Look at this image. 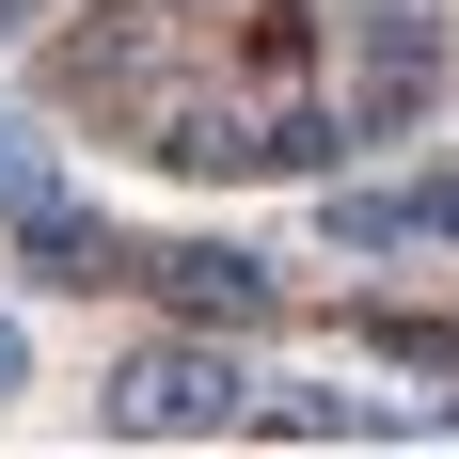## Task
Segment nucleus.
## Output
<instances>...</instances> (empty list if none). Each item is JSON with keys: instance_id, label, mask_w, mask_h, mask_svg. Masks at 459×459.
<instances>
[{"instance_id": "obj_1", "label": "nucleus", "mask_w": 459, "mask_h": 459, "mask_svg": "<svg viewBox=\"0 0 459 459\" xmlns=\"http://www.w3.org/2000/svg\"><path fill=\"white\" fill-rule=\"evenodd\" d=\"M95 428L111 444H222V428H254V380L206 333H159V349H127V365L95 380Z\"/></svg>"}, {"instance_id": "obj_2", "label": "nucleus", "mask_w": 459, "mask_h": 459, "mask_svg": "<svg viewBox=\"0 0 459 459\" xmlns=\"http://www.w3.org/2000/svg\"><path fill=\"white\" fill-rule=\"evenodd\" d=\"M111 285H127V301H175V317H206V333L285 317V285L254 270V254H222V238H127V254H111Z\"/></svg>"}, {"instance_id": "obj_3", "label": "nucleus", "mask_w": 459, "mask_h": 459, "mask_svg": "<svg viewBox=\"0 0 459 459\" xmlns=\"http://www.w3.org/2000/svg\"><path fill=\"white\" fill-rule=\"evenodd\" d=\"M428 95H444V16H412V0H380L365 32H349V127L365 143H412Z\"/></svg>"}, {"instance_id": "obj_4", "label": "nucleus", "mask_w": 459, "mask_h": 459, "mask_svg": "<svg viewBox=\"0 0 459 459\" xmlns=\"http://www.w3.org/2000/svg\"><path fill=\"white\" fill-rule=\"evenodd\" d=\"M459 238V175H412V190H333V254H444Z\"/></svg>"}, {"instance_id": "obj_5", "label": "nucleus", "mask_w": 459, "mask_h": 459, "mask_svg": "<svg viewBox=\"0 0 459 459\" xmlns=\"http://www.w3.org/2000/svg\"><path fill=\"white\" fill-rule=\"evenodd\" d=\"M254 428H270V444H380V396H254Z\"/></svg>"}, {"instance_id": "obj_6", "label": "nucleus", "mask_w": 459, "mask_h": 459, "mask_svg": "<svg viewBox=\"0 0 459 459\" xmlns=\"http://www.w3.org/2000/svg\"><path fill=\"white\" fill-rule=\"evenodd\" d=\"M48 190H64V175H48V143L0 127V222H16V206H48Z\"/></svg>"}, {"instance_id": "obj_7", "label": "nucleus", "mask_w": 459, "mask_h": 459, "mask_svg": "<svg viewBox=\"0 0 459 459\" xmlns=\"http://www.w3.org/2000/svg\"><path fill=\"white\" fill-rule=\"evenodd\" d=\"M16 380H32V333H16V317H0V396H16Z\"/></svg>"}]
</instances>
